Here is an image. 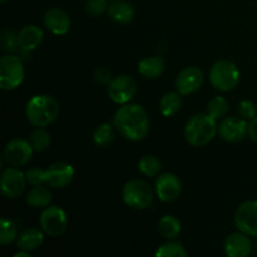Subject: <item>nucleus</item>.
Here are the masks:
<instances>
[{
  "instance_id": "nucleus-1",
  "label": "nucleus",
  "mask_w": 257,
  "mask_h": 257,
  "mask_svg": "<svg viewBox=\"0 0 257 257\" xmlns=\"http://www.w3.org/2000/svg\"><path fill=\"white\" fill-rule=\"evenodd\" d=\"M115 130L128 141L138 142L150 132V118L145 108L138 104H123L113 117Z\"/></svg>"
},
{
  "instance_id": "nucleus-2",
  "label": "nucleus",
  "mask_w": 257,
  "mask_h": 257,
  "mask_svg": "<svg viewBox=\"0 0 257 257\" xmlns=\"http://www.w3.org/2000/svg\"><path fill=\"white\" fill-rule=\"evenodd\" d=\"M60 112L57 99L47 94L34 95L30 98L25 107V115L30 124L34 127H48L58 118Z\"/></svg>"
},
{
  "instance_id": "nucleus-3",
  "label": "nucleus",
  "mask_w": 257,
  "mask_h": 257,
  "mask_svg": "<svg viewBox=\"0 0 257 257\" xmlns=\"http://www.w3.org/2000/svg\"><path fill=\"white\" fill-rule=\"evenodd\" d=\"M218 133V124L215 118L207 113H197L187 120L185 125V138L193 147L208 145Z\"/></svg>"
},
{
  "instance_id": "nucleus-4",
  "label": "nucleus",
  "mask_w": 257,
  "mask_h": 257,
  "mask_svg": "<svg viewBox=\"0 0 257 257\" xmlns=\"http://www.w3.org/2000/svg\"><path fill=\"white\" fill-rule=\"evenodd\" d=\"M210 82L220 92H230L240 82V70L231 60H218L211 67Z\"/></svg>"
},
{
  "instance_id": "nucleus-5",
  "label": "nucleus",
  "mask_w": 257,
  "mask_h": 257,
  "mask_svg": "<svg viewBox=\"0 0 257 257\" xmlns=\"http://www.w3.org/2000/svg\"><path fill=\"white\" fill-rule=\"evenodd\" d=\"M25 70L23 59L17 54H7L0 59V88L3 90H14L24 80Z\"/></svg>"
},
{
  "instance_id": "nucleus-6",
  "label": "nucleus",
  "mask_w": 257,
  "mask_h": 257,
  "mask_svg": "<svg viewBox=\"0 0 257 257\" xmlns=\"http://www.w3.org/2000/svg\"><path fill=\"white\" fill-rule=\"evenodd\" d=\"M122 197L125 205L133 210H146L153 202V190L146 181L131 180L124 185Z\"/></svg>"
},
{
  "instance_id": "nucleus-7",
  "label": "nucleus",
  "mask_w": 257,
  "mask_h": 257,
  "mask_svg": "<svg viewBox=\"0 0 257 257\" xmlns=\"http://www.w3.org/2000/svg\"><path fill=\"white\" fill-rule=\"evenodd\" d=\"M39 222L43 232L50 237H58L63 235L68 227L67 213L58 206L45 207L40 215Z\"/></svg>"
},
{
  "instance_id": "nucleus-8",
  "label": "nucleus",
  "mask_w": 257,
  "mask_h": 257,
  "mask_svg": "<svg viewBox=\"0 0 257 257\" xmlns=\"http://www.w3.org/2000/svg\"><path fill=\"white\" fill-rule=\"evenodd\" d=\"M34 148L29 141L23 138H14L9 141L4 148L3 160L10 167H22L25 166L33 157Z\"/></svg>"
},
{
  "instance_id": "nucleus-9",
  "label": "nucleus",
  "mask_w": 257,
  "mask_h": 257,
  "mask_svg": "<svg viewBox=\"0 0 257 257\" xmlns=\"http://www.w3.org/2000/svg\"><path fill=\"white\" fill-rule=\"evenodd\" d=\"M107 92L108 97L115 104H127L137 93V83L131 75H118L107 85Z\"/></svg>"
},
{
  "instance_id": "nucleus-10",
  "label": "nucleus",
  "mask_w": 257,
  "mask_h": 257,
  "mask_svg": "<svg viewBox=\"0 0 257 257\" xmlns=\"http://www.w3.org/2000/svg\"><path fill=\"white\" fill-rule=\"evenodd\" d=\"M28 185L25 173L18 170V167H10L3 171L2 178H0V187H2V195L5 198L14 200L18 198L25 190Z\"/></svg>"
},
{
  "instance_id": "nucleus-11",
  "label": "nucleus",
  "mask_w": 257,
  "mask_h": 257,
  "mask_svg": "<svg viewBox=\"0 0 257 257\" xmlns=\"http://www.w3.org/2000/svg\"><path fill=\"white\" fill-rule=\"evenodd\" d=\"M233 220L238 231L257 237V201L251 200L241 203L236 210Z\"/></svg>"
},
{
  "instance_id": "nucleus-12",
  "label": "nucleus",
  "mask_w": 257,
  "mask_h": 257,
  "mask_svg": "<svg viewBox=\"0 0 257 257\" xmlns=\"http://www.w3.org/2000/svg\"><path fill=\"white\" fill-rule=\"evenodd\" d=\"M218 135L226 142H241L248 136V123L241 117H225L218 124Z\"/></svg>"
},
{
  "instance_id": "nucleus-13",
  "label": "nucleus",
  "mask_w": 257,
  "mask_h": 257,
  "mask_svg": "<svg viewBox=\"0 0 257 257\" xmlns=\"http://www.w3.org/2000/svg\"><path fill=\"white\" fill-rule=\"evenodd\" d=\"M157 197L162 202L170 203L177 200L182 192V183L175 173L166 172L158 176L155 185Z\"/></svg>"
},
{
  "instance_id": "nucleus-14",
  "label": "nucleus",
  "mask_w": 257,
  "mask_h": 257,
  "mask_svg": "<svg viewBox=\"0 0 257 257\" xmlns=\"http://www.w3.org/2000/svg\"><path fill=\"white\" fill-rule=\"evenodd\" d=\"M203 84V73L197 67H187L181 70L175 80L176 90L181 95H190L198 92Z\"/></svg>"
},
{
  "instance_id": "nucleus-15",
  "label": "nucleus",
  "mask_w": 257,
  "mask_h": 257,
  "mask_svg": "<svg viewBox=\"0 0 257 257\" xmlns=\"http://www.w3.org/2000/svg\"><path fill=\"white\" fill-rule=\"evenodd\" d=\"M74 178V168L67 162H54L45 170V185L52 188H64Z\"/></svg>"
},
{
  "instance_id": "nucleus-16",
  "label": "nucleus",
  "mask_w": 257,
  "mask_h": 257,
  "mask_svg": "<svg viewBox=\"0 0 257 257\" xmlns=\"http://www.w3.org/2000/svg\"><path fill=\"white\" fill-rule=\"evenodd\" d=\"M43 22L45 28L55 35H64L70 29L69 15L62 8L54 7L48 9L43 18Z\"/></svg>"
},
{
  "instance_id": "nucleus-17",
  "label": "nucleus",
  "mask_w": 257,
  "mask_h": 257,
  "mask_svg": "<svg viewBox=\"0 0 257 257\" xmlns=\"http://www.w3.org/2000/svg\"><path fill=\"white\" fill-rule=\"evenodd\" d=\"M251 240L246 233L238 232L231 233L225 241L223 250L228 257H246L251 253Z\"/></svg>"
},
{
  "instance_id": "nucleus-18",
  "label": "nucleus",
  "mask_w": 257,
  "mask_h": 257,
  "mask_svg": "<svg viewBox=\"0 0 257 257\" xmlns=\"http://www.w3.org/2000/svg\"><path fill=\"white\" fill-rule=\"evenodd\" d=\"M44 33L37 25H25L19 33H18V39H19L20 48L23 50V55L27 57L32 50L37 49L43 42Z\"/></svg>"
},
{
  "instance_id": "nucleus-19",
  "label": "nucleus",
  "mask_w": 257,
  "mask_h": 257,
  "mask_svg": "<svg viewBox=\"0 0 257 257\" xmlns=\"http://www.w3.org/2000/svg\"><path fill=\"white\" fill-rule=\"evenodd\" d=\"M43 242H44V232L43 230H38L34 227L25 228L17 238L18 248L28 251V252L38 250L43 245Z\"/></svg>"
},
{
  "instance_id": "nucleus-20",
  "label": "nucleus",
  "mask_w": 257,
  "mask_h": 257,
  "mask_svg": "<svg viewBox=\"0 0 257 257\" xmlns=\"http://www.w3.org/2000/svg\"><path fill=\"white\" fill-rule=\"evenodd\" d=\"M108 17L115 23L119 24H127L132 22L135 17V10L133 7L128 2L124 0H113L108 7Z\"/></svg>"
},
{
  "instance_id": "nucleus-21",
  "label": "nucleus",
  "mask_w": 257,
  "mask_h": 257,
  "mask_svg": "<svg viewBox=\"0 0 257 257\" xmlns=\"http://www.w3.org/2000/svg\"><path fill=\"white\" fill-rule=\"evenodd\" d=\"M138 72L146 79H157L165 72V60L161 57H147L138 63Z\"/></svg>"
},
{
  "instance_id": "nucleus-22",
  "label": "nucleus",
  "mask_w": 257,
  "mask_h": 257,
  "mask_svg": "<svg viewBox=\"0 0 257 257\" xmlns=\"http://www.w3.org/2000/svg\"><path fill=\"white\" fill-rule=\"evenodd\" d=\"M181 230V221L172 215L163 216L158 222V232L166 240H176L180 236Z\"/></svg>"
},
{
  "instance_id": "nucleus-23",
  "label": "nucleus",
  "mask_w": 257,
  "mask_h": 257,
  "mask_svg": "<svg viewBox=\"0 0 257 257\" xmlns=\"http://www.w3.org/2000/svg\"><path fill=\"white\" fill-rule=\"evenodd\" d=\"M52 202V192L44 186L33 187L27 193V203L32 208H45Z\"/></svg>"
},
{
  "instance_id": "nucleus-24",
  "label": "nucleus",
  "mask_w": 257,
  "mask_h": 257,
  "mask_svg": "<svg viewBox=\"0 0 257 257\" xmlns=\"http://www.w3.org/2000/svg\"><path fill=\"white\" fill-rule=\"evenodd\" d=\"M182 108V97L178 92H168L161 98L160 110L165 117H172Z\"/></svg>"
},
{
  "instance_id": "nucleus-25",
  "label": "nucleus",
  "mask_w": 257,
  "mask_h": 257,
  "mask_svg": "<svg viewBox=\"0 0 257 257\" xmlns=\"http://www.w3.org/2000/svg\"><path fill=\"white\" fill-rule=\"evenodd\" d=\"M114 124H109V123H102L95 128L94 133H93V141L99 147H107L110 143L114 141L115 132Z\"/></svg>"
},
{
  "instance_id": "nucleus-26",
  "label": "nucleus",
  "mask_w": 257,
  "mask_h": 257,
  "mask_svg": "<svg viewBox=\"0 0 257 257\" xmlns=\"http://www.w3.org/2000/svg\"><path fill=\"white\" fill-rule=\"evenodd\" d=\"M228 102L226 98L221 97V95H216V97L211 98L207 103V114L215 118L216 120L223 119L228 113Z\"/></svg>"
},
{
  "instance_id": "nucleus-27",
  "label": "nucleus",
  "mask_w": 257,
  "mask_h": 257,
  "mask_svg": "<svg viewBox=\"0 0 257 257\" xmlns=\"http://www.w3.org/2000/svg\"><path fill=\"white\" fill-rule=\"evenodd\" d=\"M138 170L147 177H155V176L160 175L161 170H162V163L156 156L146 155L138 162Z\"/></svg>"
},
{
  "instance_id": "nucleus-28",
  "label": "nucleus",
  "mask_w": 257,
  "mask_h": 257,
  "mask_svg": "<svg viewBox=\"0 0 257 257\" xmlns=\"http://www.w3.org/2000/svg\"><path fill=\"white\" fill-rule=\"evenodd\" d=\"M50 141H52L50 133L43 127H37L30 133L29 142L35 152H43V151L47 150L50 145Z\"/></svg>"
},
{
  "instance_id": "nucleus-29",
  "label": "nucleus",
  "mask_w": 257,
  "mask_h": 257,
  "mask_svg": "<svg viewBox=\"0 0 257 257\" xmlns=\"http://www.w3.org/2000/svg\"><path fill=\"white\" fill-rule=\"evenodd\" d=\"M18 238V228L13 220L3 217L0 221V243L3 246L10 245Z\"/></svg>"
},
{
  "instance_id": "nucleus-30",
  "label": "nucleus",
  "mask_w": 257,
  "mask_h": 257,
  "mask_svg": "<svg viewBox=\"0 0 257 257\" xmlns=\"http://www.w3.org/2000/svg\"><path fill=\"white\" fill-rule=\"evenodd\" d=\"M156 256L158 257H187V251L185 250L182 243L175 242L170 240V242H166L158 247L156 251Z\"/></svg>"
},
{
  "instance_id": "nucleus-31",
  "label": "nucleus",
  "mask_w": 257,
  "mask_h": 257,
  "mask_svg": "<svg viewBox=\"0 0 257 257\" xmlns=\"http://www.w3.org/2000/svg\"><path fill=\"white\" fill-rule=\"evenodd\" d=\"M2 47L3 50L7 53H20L23 55V50L20 48L19 39H18V34L10 29H5L2 35Z\"/></svg>"
},
{
  "instance_id": "nucleus-32",
  "label": "nucleus",
  "mask_w": 257,
  "mask_h": 257,
  "mask_svg": "<svg viewBox=\"0 0 257 257\" xmlns=\"http://www.w3.org/2000/svg\"><path fill=\"white\" fill-rule=\"evenodd\" d=\"M25 177H27L28 185H30L32 187L45 185V170H42L39 167L29 168L25 172Z\"/></svg>"
},
{
  "instance_id": "nucleus-33",
  "label": "nucleus",
  "mask_w": 257,
  "mask_h": 257,
  "mask_svg": "<svg viewBox=\"0 0 257 257\" xmlns=\"http://www.w3.org/2000/svg\"><path fill=\"white\" fill-rule=\"evenodd\" d=\"M108 2L109 0H88L85 4V12L90 17H99L108 10Z\"/></svg>"
},
{
  "instance_id": "nucleus-34",
  "label": "nucleus",
  "mask_w": 257,
  "mask_h": 257,
  "mask_svg": "<svg viewBox=\"0 0 257 257\" xmlns=\"http://www.w3.org/2000/svg\"><path fill=\"white\" fill-rule=\"evenodd\" d=\"M238 114L241 118L246 120H251L253 118L257 117V107L253 102L251 100L245 99L242 102H240L238 104Z\"/></svg>"
},
{
  "instance_id": "nucleus-35",
  "label": "nucleus",
  "mask_w": 257,
  "mask_h": 257,
  "mask_svg": "<svg viewBox=\"0 0 257 257\" xmlns=\"http://www.w3.org/2000/svg\"><path fill=\"white\" fill-rule=\"evenodd\" d=\"M94 79L98 84L108 85L113 79L112 73H110L107 68H98L94 73Z\"/></svg>"
},
{
  "instance_id": "nucleus-36",
  "label": "nucleus",
  "mask_w": 257,
  "mask_h": 257,
  "mask_svg": "<svg viewBox=\"0 0 257 257\" xmlns=\"http://www.w3.org/2000/svg\"><path fill=\"white\" fill-rule=\"evenodd\" d=\"M248 137L257 143V117L251 119L248 123Z\"/></svg>"
},
{
  "instance_id": "nucleus-37",
  "label": "nucleus",
  "mask_w": 257,
  "mask_h": 257,
  "mask_svg": "<svg viewBox=\"0 0 257 257\" xmlns=\"http://www.w3.org/2000/svg\"><path fill=\"white\" fill-rule=\"evenodd\" d=\"M14 257H30V252H28V251L20 250L19 252L15 253Z\"/></svg>"
},
{
  "instance_id": "nucleus-38",
  "label": "nucleus",
  "mask_w": 257,
  "mask_h": 257,
  "mask_svg": "<svg viewBox=\"0 0 257 257\" xmlns=\"http://www.w3.org/2000/svg\"><path fill=\"white\" fill-rule=\"evenodd\" d=\"M0 2H2V4H4V3L7 2V0H0Z\"/></svg>"
},
{
  "instance_id": "nucleus-39",
  "label": "nucleus",
  "mask_w": 257,
  "mask_h": 257,
  "mask_svg": "<svg viewBox=\"0 0 257 257\" xmlns=\"http://www.w3.org/2000/svg\"><path fill=\"white\" fill-rule=\"evenodd\" d=\"M110 2H113V0H110Z\"/></svg>"
},
{
  "instance_id": "nucleus-40",
  "label": "nucleus",
  "mask_w": 257,
  "mask_h": 257,
  "mask_svg": "<svg viewBox=\"0 0 257 257\" xmlns=\"http://www.w3.org/2000/svg\"><path fill=\"white\" fill-rule=\"evenodd\" d=\"M256 246H257V242H256Z\"/></svg>"
}]
</instances>
